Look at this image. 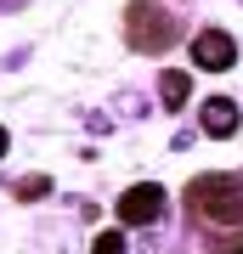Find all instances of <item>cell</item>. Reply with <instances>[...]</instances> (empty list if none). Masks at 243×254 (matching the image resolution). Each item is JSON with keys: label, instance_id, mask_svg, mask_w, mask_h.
I'll use <instances>...</instances> for the list:
<instances>
[{"label": "cell", "instance_id": "cell-3", "mask_svg": "<svg viewBox=\"0 0 243 254\" xmlns=\"http://www.w3.org/2000/svg\"><path fill=\"white\" fill-rule=\"evenodd\" d=\"M113 215L125 220V226H153V220L164 215V187H159V181H136V187H125Z\"/></svg>", "mask_w": 243, "mask_h": 254}, {"label": "cell", "instance_id": "cell-1", "mask_svg": "<svg viewBox=\"0 0 243 254\" xmlns=\"http://www.w3.org/2000/svg\"><path fill=\"white\" fill-rule=\"evenodd\" d=\"M187 215L204 220V226H215V232H238L243 226V181L238 175H192Z\"/></svg>", "mask_w": 243, "mask_h": 254}, {"label": "cell", "instance_id": "cell-8", "mask_svg": "<svg viewBox=\"0 0 243 254\" xmlns=\"http://www.w3.org/2000/svg\"><path fill=\"white\" fill-rule=\"evenodd\" d=\"M45 192H51V181H45V175H28V181L17 187V198H45Z\"/></svg>", "mask_w": 243, "mask_h": 254}, {"label": "cell", "instance_id": "cell-9", "mask_svg": "<svg viewBox=\"0 0 243 254\" xmlns=\"http://www.w3.org/2000/svg\"><path fill=\"white\" fill-rule=\"evenodd\" d=\"M6 141H11V136H6V130H0V153H6Z\"/></svg>", "mask_w": 243, "mask_h": 254}, {"label": "cell", "instance_id": "cell-2", "mask_svg": "<svg viewBox=\"0 0 243 254\" xmlns=\"http://www.w3.org/2000/svg\"><path fill=\"white\" fill-rule=\"evenodd\" d=\"M125 34H130L136 51H170L175 40H181V28H175V17L159 6V0H130V11H125Z\"/></svg>", "mask_w": 243, "mask_h": 254}, {"label": "cell", "instance_id": "cell-10", "mask_svg": "<svg viewBox=\"0 0 243 254\" xmlns=\"http://www.w3.org/2000/svg\"><path fill=\"white\" fill-rule=\"evenodd\" d=\"M0 6H11V0H0Z\"/></svg>", "mask_w": 243, "mask_h": 254}, {"label": "cell", "instance_id": "cell-4", "mask_svg": "<svg viewBox=\"0 0 243 254\" xmlns=\"http://www.w3.org/2000/svg\"><path fill=\"white\" fill-rule=\"evenodd\" d=\"M192 63H198L204 73H226V68L238 63L232 34H221V28H204V34H192Z\"/></svg>", "mask_w": 243, "mask_h": 254}, {"label": "cell", "instance_id": "cell-11", "mask_svg": "<svg viewBox=\"0 0 243 254\" xmlns=\"http://www.w3.org/2000/svg\"><path fill=\"white\" fill-rule=\"evenodd\" d=\"M232 254H243V249H232Z\"/></svg>", "mask_w": 243, "mask_h": 254}, {"label": "cell", "instance_id": "cell-5", "mask_svg": "<svg viewBox=\"0 0 243 254\" xmlns=\"http://www.w3.org/2000/svg\"><path fill=\"white\" fill-rule=\"evenodd\" d=\"M204 130L226 141V136L238 130V102H232V96H209V102H204Z\"/></svg>", "mask_w": 243, "mask_h": 254}, {"label": "cell", "instance_id": "cell-7", "mask_svg": "<svg viewBox=\"0 0 243 254\" xmlns=\"http://www.w3.org/2000/svg\"><path fill=\"white\" fill-rule=\"evenodd\" d=\"M90 254H125V237H119V232H102L96 243H90Z\"/></svg>", "mask_w": 243, "mask_h": 254}, {"label": "cell", "instance_id": "cell-6", "mask_svg": "<svg viewBox=\"0 0 243 254\" xmlns=\"http://www.w3.org/2000/svg\"><path fill=\"white\" fill-rule=\"evenodd\" d=\"M159 96H164V108H187V96H192V79H187L181 68L159 73Z\"/></svg>", "mask_w": 243, "mask_h": 254}]
</instances>
